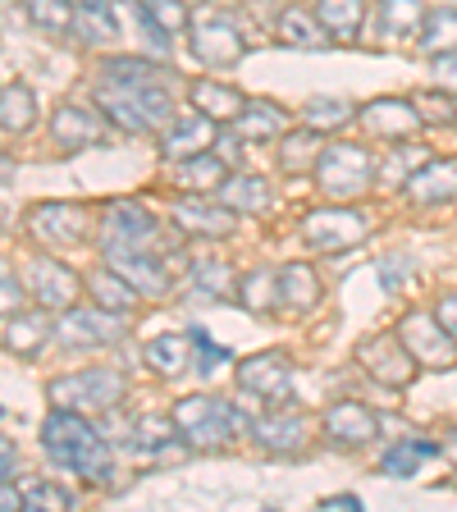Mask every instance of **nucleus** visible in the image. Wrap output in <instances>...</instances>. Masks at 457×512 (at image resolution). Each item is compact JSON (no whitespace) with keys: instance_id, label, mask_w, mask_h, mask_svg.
<instances>
[{"instance_id":"obj_1","label":"nucleus","mask_w":457,"mask_h":512,"mask_svg":"<svg viewBox=\"0 0 457 512\" xmlns=\"http://www.w3.org/2000/svg\"><path fill=\"white\" fill-rule=\"evenodd\" d=\"M42 448L46 458L60 471H74L87 485H110L115 476V448H110V435L87 421V412H69V407H55L42 421Z\"/></svg>"},{"instance_id":"obj_2","label":"nucleus","mask_w":457,"mask_h":512,"mask_svg":"<svg viewBox=\"0 0 457 512\" xmlns=\"http://www.w3.org/2000/svg\"><path fill=\"white\" fill-rule=\"evenodd\" d=\"M96 106L119 133H160L179 110H174V92L165 87V78L156 83H96Z\"/></svg>"},{"instance_id":"obj_3","label":"nucleus","mask_w":457,"mask_h":512,"mask_svg":"<svg viewBox=\"0 0 457 512\" xmlns=\"http://www.w3.org/2000/svg\"><path fill=\"white\" fill-rule=\"evenodd\" d=\"M252 421L256 416H243V407L215 394L179 398V407H174V426H179L183 444L197 453H215V448H229L238 435H252Z\"/></svg>"},{"instance_id":"obj_4","label":"nucleus","mask_w":457,"mask_h":512,"mask_svg":"<svg viewBox=\"0 0 457 512\" xmlns=\"http://www.w3.org/2000/svg\"><path fill=\"white\" fill-rule=\"evenodd\" d=\"M375 174L380 170H375V156L366 147H357V142H325L311 179H316V188L330 202H357V197H366Z\"/></svg>"},{"instance_id":"obj_5","label":"nucleus","mask_w":457,"mask_h":512,"mask_svg":"<svg viewBox=\"0 0 457 512\" xmlns=\"http://www.w3.org/2000/svg\"><path fill=\"white\" fill-rule=\"evenodd\" d=\"M55 407H69V412H115L124 403L128 384L115 366H87V371H74V375H55L46 384Z\"/></svg>"},{"instance_id":"obj_6","label":"nucleus","mask_w":457,"mask_h":512,"mask_svg":"<svg viewBox=\"0 0 457 512\" xmlns=\"http://www.w3.org/2000/svg\"><path fill=\"white\" fill-rule=\"evenodd\" d=\"M366 234H371V215L362 206H320V211L302 215V243L311 252L343 256L357 243H366Z\"/></svg>"},{"instance_id":"obj_7","label":"nucleus","mask_w":457,"mask_h":512,"mask_svg":"<svg viewBox=\"0 0 457 512\" xmlns=\"http://www.w3.org/2000/svg\"><path fill=\"white\" fill-rule=\"evenodd\" d=\"M188 46L206 69H229V64H238L247 55V37L238 32V23L215 10H202V19L188 28Z\"/></svg>"},{"instance_id":"obj_8","label":"nucleus","mask_w":457,"mask_h":512,"mask_svg":"<svg viewBox=\"0 0 457 512\" xmlns=\"http://www.w3.org/2000/svg\"><path fill=\"white\" fill-rule=\"evenodd\" d=\"M23 284H28V298L37 302L42 311H69L83 293V275L74 266H64L55 256H32L23 266Z\"/></svg>"},{"instance_id":"obj_9","label":"nucleus","mask_w":457,"mask_h":512,"mask_svg":"<svg viewBox=\"0 0 457 512\" xmlns=\"http://www.w3.org/2000/svg\"><path fill=\"white\" fill-rule=\"evenodd\" d=\"M357 362H362V371L371 375L375 384H384V389H407V384L416 380V357L407 352V343L394 334H371V339L357 343Z\"/></svg>"},{"instance_id":"obj_10","label":"nucleus","mask_w":457,"mask_h":512,"mask_svg":"<svg viewBox=\"0 0 457 512\" xmlns=\"http://www.w3.org/2000/svg\"><path fill=\"white\" fill-rule=\"evenodd\" d=\"M124 339V325H119V311L110 307H69L60 311V320H55V343H64V348H110V343Z\"/></svg>"},{"instance_id":"obj_11","label":"nucleus","mask_w":457,"mask_h":512,"mask_svg":"<svg viewBox=\"0 0 457 512\" xmlns=\"http://www.w3.org/2000/svg\"><path fill=\"white\" fill-rule=\"evenodd\" d=\"M398 339L407 343V352H412L421 366H435V371L457 366V343H453V334L439 325L435 311H407V316L398 320Z\"/></svg>"},{"instance_id":"obj_12","label":"nucleus","mask_w":457,"mask_h":512,"mask_svg":"<svg viewBox=\"0 0 457 512\" xmlns=\"http://www.w3.org/2000/svg\"><path fill=\"white\" fill-rule=\"evenodd\" d=\"M101 252H106V266L115 275H124L142 298H165L170 293V270H165L160 252H147L138 243H106Z\"/></svg>"},{"instance_id":"obj_13","label":"nucleus","mask_w":457,"mask_h":512,"mask_svg":"<svg viewBox=\"0 0 457 512\" xmlns=\"http://www.w3.org/2000/svg\"><path fill=\"white\" fill-rule=\"evenodd\" d=\"M238 389L270 407L288 403V394H293V362H288V352L270 348V352H256V357L238 362Z\"/></svg>"},{"instance_id":"obj_14","label":"nucleus","mask_w":457,"mask_h":512,"mask_svg":"<svg viewBox=\"0 0 457 512\" xmlns=\"http://www.w3.org/2000/svg\"><path fill=\"white\" fill-rule=\"evenodd\" d=\"M28 229L51 247H74L92 234V211L78 202H37L28 211Z\"/></svg>"},{"instance_id":"obj_15","label":"nucleus","mask_w":457,"mask_h":512,"mask_svg":"<svg viewBox=\"0 0 457 512\" xmlns=\"http://www.w3.org/2000/svg\"><path fill=\"white\" fill-rule=\"evenodd\" d=\"M357 119H362L366 138H380V142H403L421 128V110L412 106V96L407 101L403 96H375V101H366L357 110Z\"/></svg>"},{"instance_id":"obj_16","label":"nucleus","mask_w":457,"mask_h":512,"mask_svg":"<svg viewBox=\"0 0 457 512\" xmlns=\"http://www.w3.org/2000/svg\"><path fill=\"white\" fill-rule=\"evenodd\" d=\"M252 439L266 448V453H275V458H298V453H307V439H311L307 435V416L279 403L275 412H266V416H256L252 421Z\"/></svg>"},{"instance_id":"obj_17","label":"nucleus","mask_w":457,"mask_h":512,"mask_svg":"<svg viewBox=\"0 0 457 512\" xmlns=\"http://www.w3.org/2000/svg\"><path fill=\"white\" fill-rule=\"evenodd\" d=\"M215 133H220V124H215L211 115H202V110L174 115L170 124L160 128V156L170 160V165H179V160H188V156H202V151H211Z\"/></svg>"},{"instance_id":"obj_18","label":"nucleus","mask_w":457,"mask_h":512,"mask_svg":"<svg viewBox=\"0 0 457 512\" xmlns=\"http://www.w3.org/2000/svg\"><path fill=\"white\" fill-rule=\"evenodd\" d=\"M320 426H325V439H330L334 448H343V453H352V448H366L375 435H380V421H375V412L366 403H352V398L334 403L330 412L320 416Z\"/></svg>"},{"instance_id":"obj_19","label":"nucleus","mask_w":457,"mask_h":512,"mask_svg":"<svg viewBox=\"0 0 457 512\" xmlns=\"http://www.w3.org/2000/svg\"><path fill=\"white\" fill-rule=\"evenodd\" d=\"M170 215H174V224H179V234H192V238H229L238 224V215L229 211V206L206 202L202 192H188Z\"/></svg>"},{"instance_id":"obj_20","label":"nucleus","mask_w":457,"mask_h":512,"mask_svg":"<svg viewBox=\"0 0 457 512\" xmlns=\"http://www.w3.org/2000/svg\"><path fill=\"white\" fill-rule=\"evenodd\" d=\"M156 234H160V220L147 211L142 202H110L106 211H101V238L106 243H138V247H147V243H156Z\"/></svg>"},{"instance_id":"obj_21","label":"nucleus","mask_w":457,"mask_h":512,"mask_svg":"<svg viewBox=\"0 0 457 512\" xmlns=\"http://www.w3.org/2000/svg\"><path fill=\"white\" fill-rule=\"evenodd\" d=\"M51 138L60 142L64 151H83V147H101L106 142V119L87 106H60L51 115Z\"/></svg>"},{"instance_id":"obj_22","label":"nucleus","mask_w":457,"mask_h":512,"mask_svg":"<svg viewBox=\"0 0 457 512\" xmlns=\"http://www.w3.org/2000/svg\"><path fill=\"white\" fill-rule=\"evenodd\" d=\"M320 302V275L307 266V261H293L275 275V307L293 311V316H307Z\"/></svg>"},{"instance_id":"obj_23","label":"nucleus","mask_w":457,"mask_h":512,"mask_svg":"<svg viewBox=\"0 0 457 512\" xmlns=\"http://www.w3.org/2000/svg\"><path fill=\"white\" fill-rule=\"evenodd\" d=\"M403 192L416 206H444L457 197V160H426L412 179L403 183Z\"/></svg>"},{"instance_id":"obj_24","label":"nucleus","mask_w":457,"mask_h":512,"mask_svg":"<svg viewBox=\"0 0 457 512\" xmlns=\"http://www.w3.org/2000/svg\"><path fill=\"white\" fill-rule=\"evenodd\" d=\"M46 339H55V320L37 316V311H14L0 325V348L14 352V357H37Z\"/></svg>"},{"instance_id":"obj_25","label":"nucleus","mask_w":457,"mask_h":512,"mask_svg":"<svg viewBox=\"0 0 457 512\" xmlns=\"http://www.w3.org/2000/svg\"><path fill=\"white\" fill-rule=\"evenodd\" d=\"M188 101H192V110H202V115H211L220 128L234 124V119L243 115V106H247V96L238 92V87L215 83V78H197V83L188 87Z\"/></svg>"},{"instance_id":"obj_26","label":"nucleus","mask_w":457,"mask_h":512,"mask_svg":"<svg viewBox=\"0 0 457 512\" xmlns=\"http://www.w3.org/2000/svg\"><path fill=\"white\" fill-rule=\"evenodd\" d=\"M275 32H279V42L298 46V51H325V46H330V28L316 19V10H302V5L279 10Z\"/></svg>"},{"instance_id":"obj_27","label":"nucleus","mask_w":457,"mask_h":512,"mask_svg":"<svg viewBox=\"0 0 457 512\" xmlns=\"http://www.w3.org/2000/svg\"><path fill=\"white\" fill-rule=\"evenodd\" d=\"M229 179V160L220 156V151H202V156H188L174 165V188L183 192H215L220 183Z\"/></svg>"},{"instance_id":"obj_28","label":"nucleus","mask_w":457,"mask_h":512,"mask_svg":"<svg viewBox=\"0 0 457 512\" xmlns=\"http://www.w3.org/2000/svg\"><path fill=\"white\" fill-rule=\"evenodd\" d=\"M229 128H234L238 142H270V138H284L288 115L275 106V101H247L243 115H238Z\"/></svg>"},{"instance_id":"obj_29","label":"nucleus","mask_w":457,"mask_h":512,"mask_svg":"<svg viewBox=\"0 0 457 512\" xmlns=\"http://www.w3.org/2000/svg\"><path fill=\"white\" fill-rule=\"evenodd\" d=\"M215 197L234 215H261L270 206V183L261 179V174H229V179L215 188Z\"/></svg>"},{"instance_id":"obj_30","label":"nucleus","mask_w":457,"mask_h":512,"mask_svg":"<svg viewBox=\"0 0 457 512\" xmlns=\"http://www.w3.org/2000/svg\"><path fill=\"white\" fill-rule=\"evenodd\" d=\"M320 151H325V133H316V128L284 133V142H279V170L284 174H316Z\"/></svg>"},{"instance_id":"obj_31","label":"nucleus","mask_w":457,"mask_h":512,"mask_svg":"<svg viewBox=\"0 0 457 512\" xmlns=\"http://www.w3.org/2000/svg\"><path fill=\"white\" fill-rule=\"evenodd\" d=\"M37 124V92L28 83L0 87V133H28Z\"/></svg>"},{"instance_id":"obj_32","label":"nucleus","mask_w":457,"mask_h":512,"mask_svg":"<svg viewBox=\"0 0 457 512\" xmlns=\"http://www.w3.org/2000/svg\"><path fill=\"white\" fill-rule=\"evenodd\" d=\"M87 284V293H92V302H101V307H110V311H119V316H124V311H133L138 307V288L128 284L124 275H115V270L110 266H101V270H92V275L83 279Z\"/></svg>"},{"instance_id":"obj_33","label":"nucleus","mask_w":457,"mask_h":512,"mask_svg":"<svg viewBox=\"0 0 457 512\" xmlns=\"http://www.w3.org/2000/svg\"><path fill=\"white\" fill-rule=\"evenodd\" d=\"M439 453H444V448H439L435 439L407 435V439H398V444L380 458V471H384V476H394V480H407V476H416L421 458H439Z\"/></svg>"},{"instance_id":"obj_34","label":"nucleus","mask_w":457,"mask_h":512,"mask_svg":"<svg viewBox=\"0 0 457 512\" xmlns=\"http://www.w3.org/2000/svg\"><path fill=\"white\" fill-rule=\"evenodd\" d=\"M142 362H147L156 375H183L192 362L188 334H160V339H151L147 348H142Z\"/></svg>"},{"instance_id":"obj_35","label":"nucleus","mask_w":457,"mask_h":512,"mask_svg":"<svg viewBox=\"0 0 457 512\" xmlns=\"http://www.w3.org/2000/svg\"><path fill=\"white\" fill-rule=\"evenodd\" d=\"M160 74V64L151 60H138V55H106L101 60V78L96 83H119V87H133V83H156Z\"/></svg>"},{"instance_id":"obj_36","label":"nucleus","mask_w":457,"mask_h":512,"mask_svg":"<svg viewBox=\"0 0 457 512\" xmlns=\"http://www.w3.org/2000/svg\"><path fill=\"white\" fill-rule=\"evenodd\" d=\"M316 19L330 28V37H357L366 23V0H316Z\"/></svg>"},{"instance_id":"obj_37","label":"nucleus","mask_w":457,"mask_h":512,"mask_svg":"<svg viewBox=\"0 0 457 512\" xmlns=\"http://www.w3.org/2000/svg\"><path fill=\"white\" fill-rule=\"evenodd\" d=\"M357 119V110H352V101H343V96H311L307 106H302V124L316 128V133H330V128H343Z\"/></svg>"},{"instance_id":"obj_38","label":"nucleus","mask_w":457,"mask_h":512,"mask_svg":"<svg viewBox=\"0 0 457 512\" xmlns=\"http://www.w3.org/2000/svg\"><path fill=\"white\" fill-rule=\"evenodd\" d=\"M426 23V10L421 0H380V32L389 37H412Z\"/></svg>"},{"instance_id":"obj_39","label":"nucleus","mask_w":457,"mask_h":512,"mask_svg":"<svg viewBox=\"0 0 457 512\" xmlns=\"http://www.w3.org/2000/svg\"><path fill=\"white\" fill-rule=\"evenodd\" d=\"M74 32H78V42L87 46H110L119 37V19L110 5H96V10H78L74 14Z\"/></svg>"},{"instance_id":"obj_40","label":"nucleus","mask_w":457,"mask_h":512,"mask_svg":"<svg viewBox=\"0 0 457 512\" xmlns=\"http://www.w3.org/2000/svg\"><path fill=\"white\" fill-rule=\"evenodd\" d=\"M416 46H421L426 55L453 51V46H457V10L426 14V23H421V32H416Z\"/></svg>"},{"instance_id":"obj_41","label":"nucleus","mask_w":457,"mask_h":512,"mask_svg":"<svg viewBox=\"0 0 457 512\" xmlns=\"http://www.w3.org/2000/svg\"><path fill=\"white\" fill-rule=\"evenodd\" d=\"M23 10H28V19L37 23L42 32H51V37H64V32H74V5L69 0H23Z\"/></svg>"},{"instance_id":"obj_42","label":"nucleus","mask_w":457,"mask_h":512,"mask_svg":"<svg viewBox=\"0 0 457 512\" xmlns=\"http://www.w3.org/2000/svg\"><path fill=\"white\" fill-rule=\"evenodd\" d=\"M275 275L279 270H252V275L238 279V302H243L252 316L275 311Z\"/></svg>"},{"instance_id":"obj_43","label":"nucleus","mask_w":457,"mask_h":512,"mask_svg":"<svg viewBox=\"0 0 457 512\" xmlns=\"http://www.w3.org/2000/svg\"><path fill=\"white\" fill-rule=\"evenodd\" d=\"M133 5H138L160 32H170V37H179V32L192 28V10L183 0H133Z\"/></svg>"},{"instance_id":"obj_44","label":"nucleus","mask_w":457,"mask_h":512,"mask_svg":"<svg viewBox=\"0 0 457 512\" xmlns=\"http://www.w3.org/2000/svg\"><path fill=\"white\" fill-rule=\"evenodd\" d=\"M188 343L197 348V352H192V362H197V371H202V375H215L224 362H234V352L224 348V343H215L202 325H192V330H188Z\"/></svg>"},{"instance_id":"obj_45","label":"nucleus","mask_w":457,"mask_h":512,"mask_svg":"<svg viewBox=\"0 0 457 512\" xmlns=\"http://www.w3.org/2000/svg\"><path fill=\"white\" fill-rule=\"evenodd\" d=\"M192 284L197 288H206V298H229V293H234V270L224 266V261H197V266H192Z\"/></svg>"},{"instance_id":"obj_46","label":"nucleus","mask_w":457,"mask_h":512,"mask_svg":"<svg viewBox=\"0 0 457 512\" xmlns=\"http://www.w3.org/2000/svg\"><path fill=\"white\" fill-rule=\"evenodd\" d=\"M23 503L28 508H46V512H64V508H74V494L64 490V485H55V480H32V485H23Z\"/></svg>"},{"instance_id":"obj_47","label":"nucleus","mask_w":457,"mask_h":512,"mask_svg":"<svg viewBox=\"0 0 457 512\" xmlns=\"http://www.w3.org/2000/svg\"><path fill=\"white\" fill-rule=\"evenodd\" d=\"M380 284H384V293H398L403 284H412V275H416V261L407 252H389V256H380Z\"/></svg>"},{"instance_id":"obj_48","label":"nucleus","mask_w":457,"mask_h":512,"mask_svg":"<svg viewBox=\"0 0 457 512\" xmlns=\"http://www.w3.org/2000/svg\"><path fill=\"white\" fill-rule=\"evenodd\" d=\"M412 106L421 110V124H444L448 128L457 119V110H453V101L444 96V87H439V92H416Z\"/></svg>"},{"instance_id":"obj_49","label":"nucleus","mask_w":457,"mask_h":512,"mask_svg":"<svg viewBox=\"0 0 457 512\" xmlns=\"http://www.w3.org/2000/svg\"><path fill=\"white\" fill-rule=\"evenodd\" d=\"M426 160H430V156H426V151H421V147H416V151H407V156H403V151H394V160L384 165V179H389V183H398V188H403V183L412 179V174L421 170Z\"/></svg>"},{"instance_id":"obj_50","label":"nucleus","mask_w":457,"mask_h":512,"mask_svg":"<svg viewBox=\"0 0 457 512\" xmlns=\"http://www.w3.org/2000/svg\"><path fill=\"white\" fill-rule=\"evenodd\" d=\"M23 302H28V284H19L10 270L0 266V316H14V311H23Z\"/></svg>"},{"instance_id":"obj_51","label":"nucleus","mask_w":457,"mask_h":512,"mask_svg":"<svg viewBox=\"0 0 457 512\" xmlns=\"http://www.w3.org/2000/svg\"><path fill=\"white\" fill-rule=\"evenodd\" d=\"M430 74H435V83L444 87V92H457V46H453V51H439L435 55Z\"/></svg>"},{"instance_id":"obj_52","label":"nucleus","mask_w":457,"mask_h":512,"mask_svg":"<svg viewBox=\"0 0 457 512\" xmlns=\"http://www.w3.org/2000/svg\"><path fill=\"white\" fill-rule=\"evenodd\" d=\"M435 316H439V325H444V330L453 334V343H457V293H444V298L435 302Z\"/></svg>"},{"instance_id":"obj_53","label":"nucleus","mask_w":457,"mask_h":512,"mask_svg":"<svg viewBox=\"0 0 457 512\" xmlns=\"http://www.w3.org/2000/svg\"><path fill=\"white\" fill-rule=\"evenodd\" d=\"M14 471H19V448L10 435H0V480H10Z\"/></svg>"},{"instance_id":"obj_54","label":"nucleus","mask_w":457,"mask_h":512,"mask_svg":"<svg viewBox=\"0 0 457 512\" xmlns=\"http://www.w3.org/2000/svg\"><path fill=\"white\" fill-rule=\"evenodd\" d=\"M19 508H28V503H23V490H14L10 480H0V512H19Z\"/></svg>"},{"instance_id":"obj_55","label":"nucleus","mask_w":457,"mask_h":512,"mask_svg":"<svg viewBox=\"0 0 457 512\" xmlns=\"http://www.w3.org/2000/svg\"><path fill=\"white\" fill-rule=\"evenodd\" d=\"M320 508H343V512H352V508H362V499H357V494H330V499H320Z\"/></svg>"},{"instance_id":"obj_56","label":"nucleus","mask_w":457,"mask_h":512,"mask_svg":"<svg viewBox=\"0 0 457 512\" xmlns=\"http://www.w3.org/2000/svg\"><path fill=\"white\" fill-rule=\"evenodd\" d=\"M74 10H96V5H110V0H69Z\"/></svg>"}]
</instances>
